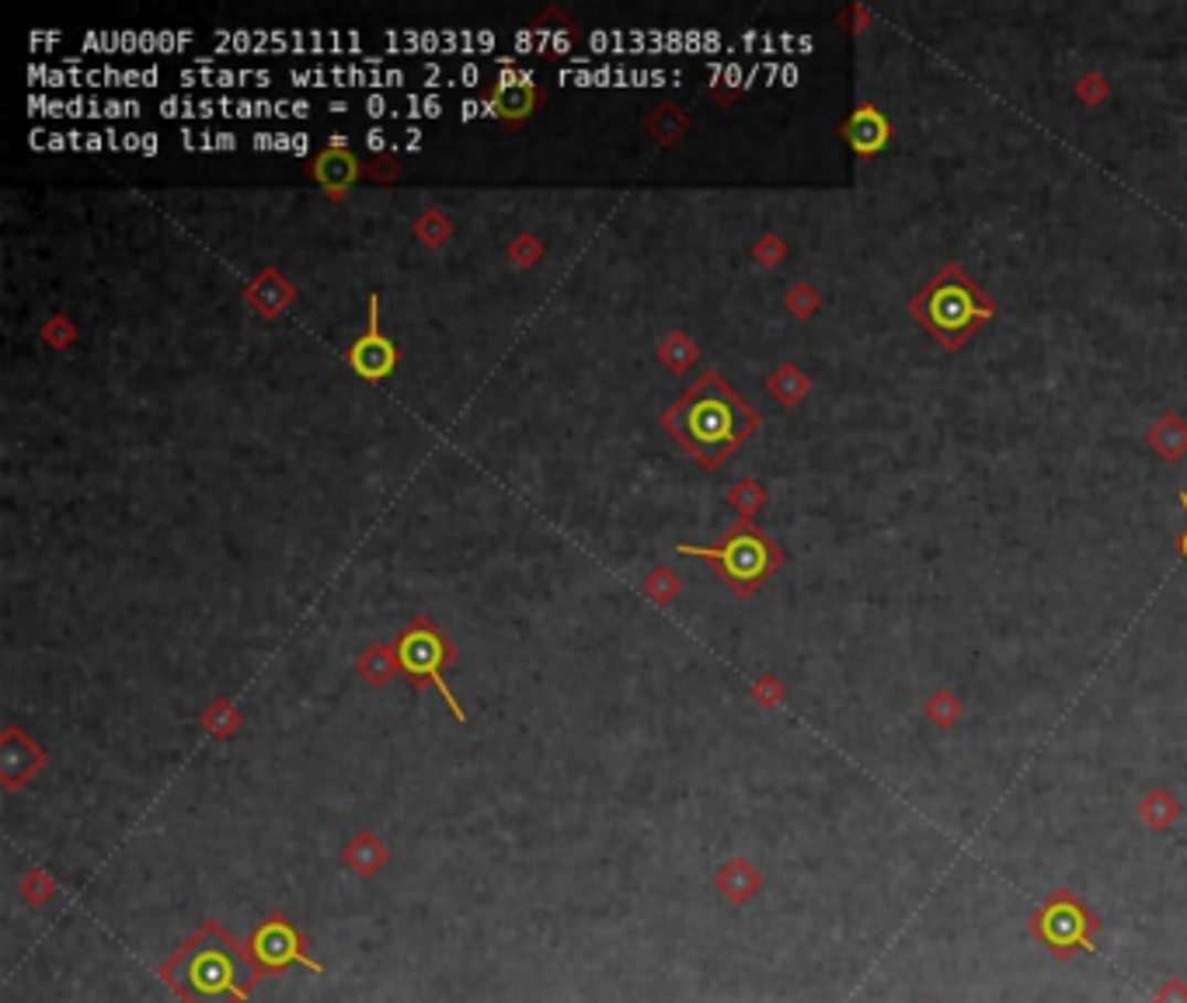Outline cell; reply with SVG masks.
I'll return each instance as SVG.
<instances>
[{
	"label": "cell",
	"instance_id": "obj_14",
	"mask_svg": "<svg viewBox=\"0 0 1187 1003\" xmlns=\"http://www.w3.org/2000/svg\"><path fill=\"white\" fill-rule=\"evenodd\" d=\"M645 126H648V133L655 136V140H658V144H666V147L679 144L682 136H687V129H690L687 116H682V112H679L676 105H658V108L651 112V116L645 119Z\"/></svg>",
	"mask_w": 1187,
	"mask_h": 1003
},
{
	"label": "cell",
	"instance_id": "obj_19",
	"mask_svg": "<svg viewBox=\"0 0 1187 1003\" xmlns=\"http://www.w3.org/2000/svg\"><path fill=\"white\" fill-rule=\"evenodd\" d=\"M1107 95H1111V84H1107L1104 74H1083L1080 84H1077V98L1083 105H1090V108H1098L1101 102H1107Z\"/></svg>",
	"mask_w": 1187,
	"mask_h": 1003
},
{
	"label": "cell",
	"instance_id": "obj_20",
	"mask_svg": "<svg viewBox=\"0 0 1187 1003\" xmlns=\"http://www.w3.org/2000/svg\"><path fill=\"white\" fill-rule=\"evenodd\" d=\"M784 255H787V247H784V241H781L777 234H766V237L756 241V262H760V265L773 268V265L784 262Z\"/></svg>",
	"mask_w": 1187,
	"mask_h": 1003
},
{
	"label": "cell",
	"instance_id": "obj_1",
	"mask_svg": "<svg viewBox=\"0 0 1187 1003\" xmlns=\"http://www.w3.org/2000/svg\"><path fill=\"white\" fill-rule=\"evenodd\" d=\"M763 419L756 408H749L721 373H703L687 394H682L666 415L661 429L690 453V457L718 471L732 453L760 432Z\"/></svg>",
	"mask_w": 1187,
	"mask_h": 1003
},
{
	"label": "cell",
	"instance_id": "obj_7",
	"mask_svg": "<svg viewBox=\"0 0 1187 1003\" xmlns=\"http://www.w3.org/2000/svg\"><path fill=\"white\" fill-rule=\"evenodd\" d=\"M307 175L317 181V186H321V192H325L328 199L341 202V199L349 196V189L356 186V181L367 175V165H362L359 157H356V150L349 147L346 136H331L328 147L310 161Z\"/></svg>",
	"mask_w": 1187,
	"mask_h": 1003
},
{
	"label": "cell",
	"instance_id": "obj_12",
	"mask_svg": "<svg viewBox=\"0 0 1187 1003\" xmlns=\"http://www.w3.org/2000/svg\"><path fill=\"white\" fill-rule=\"evenodd\" d=\"M1146 443L1149 450L1156 453V457L1163 461H1180L1187 453V422L1180 415H1163L1149 432H1146Z\"/></svg>",
	"mask_w": 1187,
	"mask_h": 1003
},
{
	"label": "cell",
	"instance_id": "obj_11",
	"mask_svg": "<svg viewBox=\"0 0 1187 1003\" xmlns=\"http://www.w3.org/2000/svg\"><path fill=\"white\" fill-rule=\"evenodd\" d=\"M244 296H247V304L255 307L262 317H279V310H286V307L293 304L296 293H293V286L286 283V276L265 268L262 276L244 289Z\"/></svg>",
	"mask_w": 1187,
	"mask_h": 1003
},
{
	"label": "cell",
	"instance_id": "obj_8",
	"mask_svg": "<svg viewBox=\"0 0 1187 1003\" xmlns=\"http://www.w3.org/2000/svg\"><path fill=\"white\" fill-rule=\"evenodd\" d=\"M485 102H488V116H495L501 126L519 129L527 119H533V112L547 102V95L533 84V77L506 74L498 77V84L488 87Z\"/></svg>",
	"mask_w": 1187,
	"mask_h": 1003
},
{
	"label": "cell",
	"instance_id": "obj_24",
	"mask_svg": "<svg viewBox=\"0 0 1187 1003\" xmlns=\"http://www.w3.org/2000/svg\"><path fill=\"white\" fill-rule=\"evenodd\" d=\"M1180 509L1187 513V495H1184V492H1180ZM1177 551H1180V558L1187 561V530H1184V534L1177 537Z\"/></svg>",
	"mask_w": 1187,
	"mask_h": 1003
},
{
	"label": "cell",
	"instance_id": "obj_10",
	"mask_svg": "<svg viewBox=\"0 0 1187 1003\" xmlns=\"http://www.w3.org/2000/svg\"><path fill=\"white\" fill-rule=\"evenodd\" d=\"M842 140L850 144L857 157H875L892 140V126H888L884 112L878 105H860L854 116L842 123Z\"/></svg>",
	"mask_w": 1187,
	"mask_h": 1003
},
{
	"label": "cell",
	"instance_id": "obj_9",
	"mask_svg": "<svg viewBox=\"0 0 1187 1003\" xmlns=\"http://www.w3.org/2000/svg\"><path fill=\"white\" fill-rule=\"evenodd\" d=\"M251 954H255L265 969H286L296 962V965H307L310 972H321V962L307 959L296 930L283 917H272L255 930V938H251Z\"/></svg>",
	"mask_w": 1187,
	"mask_h": 1003
},
{
	"label": "cell",
	"instance_id": "obj_4",
	"mask_svg": "<svg viewBox=\"0 0 1187 1003\" xmlns=\"http://www.w3.org/2000/svg\"><path fill=\"white\" fill-rule=\"evenodd\" d=\"M247 965L241 962V954L231 948L226 938L216 941H199L186 959L178 965L174 983L186 990L192 1000L202 1003H226L237 1000L247 990Z\"/></svg>",
	"mask_w": 1187,
	"mask_h": 1003
},
{
	"label": "cell",
	"instance_id": "obj_6",
	"mask_svg": "<svg viewBox=\"0 0 1187 1003\" xmlns=\"http://www.w3.org/2000/svg\"><path fill=\"white\" fill-rule=\"evenodd\" d=\"M346 362H349V370L356 377H362L367 383H383L386 377L398 370L401 352L394 346V338L380 331V300H377V296H370L367 331H362L346 349Z\"/></svg>",
	"mask_w": 1187,
	"mask_h": 1003
},
{
	"label": "cell",
	"instance_id": "obj_13",
	"mask_svg": "<svg viewBox=\"0 0 1187 1003\" xmlns=\"http://www.w3.org/2000/svg\"><path fill=\"white\" fill-rule=\"evenodd\" d=\"M766 387H770V394L777 398L784 408H794V404H802V401L808 398L812 380H808L802 370H797L794 362H784V367L766 380Z\"/></svg>",
	"mask_w": 1187,
	"mask_h": 1003
},
{
	"label": "cell",
	"instance_id": "obj_16",
	"mask_svg": "<svg viewBox=\"0 0 1187 1003\" xmlns=\"http://www.w3.org/2000/svg\"><path fill=\"white\" fill-rule=\"evenodd\" d=\"M728 502L742 513V519H752V513H760L766 506V492L756 482H739L732 492H728Z\"/></svg>",
	"mask_w": 1187,
	"mask_h": 1003
},
{
	"label": "cell",
	"instance_id": "obj_18",
	"mask_svg": "<svg viewBox=\"0 0 1187 1003\" xmlns=\"http://www.w3.org/2000/svg\"><path fill=\"white\" fill-rule=\"evenodd\" d=\"M787 310L794 314V317H802V321H808V317L822 307V296L815 293V286H808V283H797L791 293H787Z\"/></svg>",
	"mask_w": 1187,
	"mask_h": 1003
},
{
	"label": "cell",
	"instance_id": "obj_5",
	"mask_svg": "<svg viewBox=\"0 0 1187 1003\" xmlns=\"http://www.w3.org/2000/svg\"><path fill=\"white\" fill-rule=\"evenodd\" d=\"M394 658H398V669H401L411 683H415V687H428V683H432V687L443 694V700L449 704V711L464 721V708L456 704V697H453V690H449V683L443 679V669H446V663L453 658V648H449L446 637L436 631V624H432L428 617L411 621V624L398 634Z\"/></svg>",
	"mask_w": 1187,
	"mask_h": 1003
},
{
	"label": "cell",
	"instance_id": "obj_15",
	"mask_svg": "<svg viewBox=\"0 0 1187 1003\" xmlns=\"http://www.w3.org/2000/svg\"><path fill=\"white\" fill-rule=\"evenodd\" d=\"M697 359H700V349H697L682 331L669 335V338L658 346V362H661V367H669L672 373H687Z\"/></svg>",
	"mask_w": 1187,
	"mask_h": 1003
},
{
	"label": "cell",
	"instance_id": "obj_17",
	"mask_svg": "<svg viewBox=\"0 0 1187 1003\" xmlns=\"http://www.w3.org/2000/svg\"><path fill=\"white\" fill-rule=\"evenodd\" d=\"M449 231H453V226H449V220H446L439 210H428V213L415 223V237L425 241L428 247H439V244L449 237Z\"/></svg>",
	"mask_w": 1187,
	"mask_h": 1003
},
{
	"label": "cell",
	"instance_id": "obj_23",
	"mask_svg": "<svg viewBox=\"0 0 1187 1003\" xmlns=\"http://www.w3.org/2000/svg\"><path fill=\"white\" fill-rule=\"evenodd\" d=\"M367 175H373V178H398V175H401V165L394 161V157H380V161L367 165Z\"/></svg>",
	"mask_w": 1187,
	"mask_h": 1003
},
{
	"label": "cell",
	"instance_id": "obj_22",
	"mask_svg": "<svg viewBox=\"0 0 1187 1003\" xmlns=\"http://www.w3.org/2000/svg\"><path fill=\"white\" fill-rule=\"evenodd\" d=\"M957 711H962V708H957V700H954L951 694H937V697L926 704V715L937 721V725H944V728L957 718Z\"/></svg>",
	"mask_w": 1187,
	"mask_h": 1003
},
{
	"label": "cell",
	"instance_id": "obj_3",
	"mask_svg": "<svg viewBox=\"0 0 1187 1003\" xmlns=\"http://www.w3.org/2000/svg\"><path fill=\"white\" fill-rule=\"evenodd\" d=\"M679 555L703 558L721 576V582L732 592H739V596H752V592H756L784 564L781 543L773 540L766 530H760L752 519H739L735 527L711 547L682 543Z\"/></svg>",
	"mask_w": 1187,
	"mask_h": 1003
},
{
	"label": "cell",
	"instance_id": "obj_2",
	"mask_svg": "<svg viewBox=\"0 0 1187 1003\" xmlns=\"http://www.w3.org/2000/svg\"><path fill=\"white\" fill-rule=\"evenodd\" d=\"M909 314L916 317L926 335H933V341H941L947 352H957L962 346H968L978 328L993 321L996 300L962 265L947 262L909 300Z\"/></svg>",
	"mask_w": 1187,
	"mask_h": 1003
},
{
	"label": "cell",
	"instance_id": "obj_21",
	"mask_svg": "<svg viewBox=\"0 0 1187 1003\" xmlns=\"http://www.w3.org/2000/svg\"><path fill=\"white\" fill-rule=\"evenodd\" d=\"M509 258H512L516 265H537V262L543 258V244H540L537 237H519V241H512V247H509Z\"/></svg>",
	"mask_w": 1187,
	"mask_h": 1003
}]
</instances>
